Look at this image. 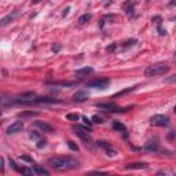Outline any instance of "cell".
<instances>
[{
	"mask_svg": "<svg viewBox=\"0 0 176 176\" xmlns=\"http://www.w3.org/2000/svg\"><path fill=\"white\" fill-rule=\"evenodd\" d=\"M48 165L55 171H67L80 166V162L70 157H52L48 160Z\"/></svg>",
	"mask_w": 176,
	"mask_h": 176,
	"instance_id": "obj_1",
	"label": "cell"
},
{
	"mask_svg": "<svg viewBox=\"0 0 176 176\" xmlns=\"http://www.w3.org/2000/svg\"><path fill=\"white\" fill-rule=\"evenodd\" d=\"M169 66L165 65V63H154V65L149 66L147 69L145 70L146 77H155V76H162L165 73H168Z\"/></svg>",
	"mask_w": 176,
	"mask_h": 176,
	"instance_id": "obj_2",
	"label": "cell"
},
{
	"mask_svg": "<svg viewBox=\"0 0 176 176\" xmlns=\"http://www.w3.org/2000/svg\"><path fill=\"white\" fill-rule=\"evenodd\" d=\"M73 131L80 139L86 142V145H90V127H83V125H73Z\"/></svg>",
	"mask_w": 176,
	"mask_h": 176,
	"instance_id": "obj_3",
	"label": "cell"
},
{
	"mask_svg": "<svg viewBox=\"0 0 176 176\" xmlns=\"http://www.w3.org/2000/svg\"><path fill=\"white\" fill-rule=\"evenodd\" d=\"M110 84V80L109 78H96V80H92L90 83H87V87L88 88H98V90H105L107 86Z\"/></svg>",
	"mask_w": 176,
	"mask_h": 176,
	"instance_id": "obj_4",
	"label": "cell"
},
{
	"mask_svg": "<svg viewBox=\"0 0 176 176\" xmlns=\"http://www.w3.org/2000/svg\"><path fill=\"white\" fill-rule=\"evenodd\" d=\"M150 122L155 127H166L169 124V118L164 114H155L150 118Z\"/></svg>",
	"mask_w": 176,
	"mask_h": 176,
	"instance_id": "obj_5",
	"label": "cell"
},
{
	"mask_svg": "<svg viewBox=\"0 0 176 176\" xmlns=\"http://www.w3.org/2000/svg\"><path fill=\"white\" fill-rule=\"evenodd\" d=\"M96 146H98V147H101V149H103V150L106 151V154L109 155V157H116L117 151L114 150L113 146H111L110 143L105 142V140H99V142H96Z\"/></svg>",
	"mask_w": 176,
	"mask_h": 176,
	"instance_id": "obj_6",
	"label": "cell"
},
{
	"mask_svg": "<svg viewBox=\"0 0 176 176\" xmlns=\"http://www.w3.org/2000/svg\"><path fill=\"white\" fill-rule=\"evenodd\" d=\"M87 99H88V92L87 91H84V90H78L77 92H74L73 94V96H72V101L77 102V103H81V102L87 101Z\"/></svg>",
	"mask_w": 176,
	"mask_h": 176,
	"instance_id": "obj_7",
	"label": "cell"
},
{
	"mask_svg": "<svg viewBox=\"0 0 176 176\" xmlns=\"http://www.w3.org/2000/svg\"><path fill=\"white\" fill-rule=\"evenodd\" d=\"M23 130V122L22 121H15L7 128V135H14V134H18Z\"/></svg>",
	"mask_w": 176,
	"mask_h": 176,
	"instance_id": "obj_8",
	"label": "cell"
},
{
	"mask_svg": "<svg viewBox=\"0 0 176 176\" xmlns=\"http://www.w3.org/2000/svg\"><path fill=\"white\" fill-rule=\"evenodd\" d=\"M96 107H98V109L107 110V111H125L124 109H120L118 106H116L114 103H98Z\"/></svg>",
	"mask_w": 176,
	"mask_h": 176,
	"instance_id": "obj_9",
	"label": "cell"
},
{
	"mask_svg": "<svg viewBox=\"0 0 176 176\" xmlns=\"http://www.w3.org/2000/svg\"><path fill=\"white\" fill-rule=\"evenodd\" d=\"M18 17V11H14V13H11V14H8V15H6V17H3L2 18V21H0V25L4 28L6 25H8L10 22H13L14 19Z\"/></svg>",
	"mask_w": 176,
	"mask_h": 176,
	"instance_id": "obj_10",
	"label": "cell"
},
{
	"mask_svg": "<svg viewBox=\"0 0 176 176\" xmlns=\"http://www.w3.org/2000/svg\"><path fill=\"white\" fill-rule=\"evenodd\" d=\"M36 127L40 128L43 132H47V134H51V132L54 131V128L46 121H36Z\"/></svg>",
	"mask_w": 176,
	"mask_h": 176,
	"instance_id": "obj_11",
	"label": "cell"
},
{
	"mask_svg": "<svg viewBox=\"0 0 176 176\" xmlns=\"http://www.w3.org/2000/svg\"><path fill=\"white\" fill-rule=\"evenodd\" d=\"M94 73V69L92 67H83V69H77L74 72L76 76H78V77H83V76H88V74H92Z\"/></svg>",
	"mask_w": 176,
	"mask_h": 176,
	"instance_id": "obj_12",
	"label": "cell"
},
{
	"mask_svg": "<svg viewBox=\"0 0 176 176\" xmlns=\"http://www.w3.org/2000/svg\"><path fill=\"white\" fill-rule=\"evenodd\" d=\"M146 168H147V164H143V162H134V164L125 165V169H146Z\"/></svg>",
	"mask_w": 176,
	"mask_h": 176,
	"instance_id": "obj_13",
	"label": "cell"
},
{
	"mask_svg": "<svg viewBox=\"0 0 176 176\" xmlns=\"http://www.w3.org/2000/svg\"><path fill=\"white\" fill-rule=\"evenodd\" d=\"M136 4V2H132V0H128L127 3H124V8L127 10V14L131 17V13L134 14V6Z\"/></svg>",
	"mask_w": 176,
	"mask_h": 176,
	"instance_id": "obj_14",
	"label": "cell"
},
{
	"mask_svg": "<svg viewBox=\"0 0 176 176\" xmlns=\"http://www.w3.org/2000/svg\"><path fill=\"white\" fill-rule=\"evenodd\" d=\"M113 128H114V130H116V131L124 132V134H125V132H127V127H125V125L122 124L121 121H117V120H116V121H113Z\"/></svg>",
	"mask_w": 176,
	"mask_h": 176,
	"instance_id": "obj_15",
	"label": "cell"
},
{
	"mask_svg": "<svg viewBox=\"0 0 176 176\" xmlns=\"http://www.w3.org/2000/svg\"><path fill=\"white\" fill-rule=\"evenodd\" d=\"M145 150L146 151H155L157 150V142H154V140H149V142L145 145Z\"/></svg>",
	"mask_w": 176,
	"mask_h": 176,
	"instance_id": "obj_16",
	"label": "cell"
},
{
	"mask_svg": "<svg viewBox=\"0 0 176 176\" xmlns=\"http://www.w3.org/2000/svg\"><path fill=\"white\" fill-rule=\"evenodd\" d=\"M36 116H39V111L30 110V111H22V113H19V117H21V118H26V117H36Z\"/></svg>",
	"mask_w": 176,
	"mask_h": 176,
	"instance_id": "obj_17",
	"label": "cell"
},
{
	"mask_svg": "<svg viewBox=\"0 0 176 176\" xmlns=\"http://www.w3.org/2000/svg\"><path fill=\"white\" fill-rule=\"evenodd\" d=\"M17 171H18L19 174H22V175H34V171H33V169H29V168H26V166L18 168Z\"/></svg>",
	"mask_w": 176,
	"mask_h": 176,
	"instance_id": "obj_18",
	"label": "cell"
},
{
	"mask_svg": "<svg viewBox=\"0 0 176 176\" xmlns=\"http://www.w3.org/2000/svg\"><path fill=\"white\" fill-rule=\"evenodd\" d=\"M33 171H34V175H48L50 174L46 168H42V166H36Z\"/></svg>",
	"mask_w": 176,
	"mask_h": 176,
	"instance_id": "obj_19",
	"label": "cell"
},
{
	"mask_svg": "<svg viewBox=\"0 0 176 176\" xmlns=\"http://www.w3.org/2000/svg\"><path fill=\"white\" fill-rule=\"evenodd\" d=\"M91 18H92V14H84V15H81L80 18H78V22H80V23H86L88 21H91Z\"/></svg>",
	"mask_w": 176,
	"mask_h": 176,
	"instance_id": "obj_20",
	"label": "cell"
},
{
	"mask_svg": "<svg viewBox=\"0 0 176 176\" xmlns=\"http://www.w3.org/2000/svg\"><path fill=\"white\" fill-rule=\"evenodd\" d=\"M29 138H30V139H34V140L42 139V138H40V134H39V132H36V131H30V132H29Z\"/></svg>",
	"mask_w": 176,
	"mask_h": 176,
	"instance_id": "obj_21",
	"label": "cell"
},
{
	"mask_svg": "<svg viewBox=\"0 0 176 176\" xmlns=\"http://www.w3.org/2000/svg\"><path fill=\"white\" fill-rule=\"evenodd\" d=\"M67 146H69V149H70L72 151H78V146L76 145L73 140H69V142H67Z\"/></svg>",
	"mask_w": 176,
	"mask_h": 176,
	"instance_id": "obj_22",
	"label": "cell"
},
{
	"mask_svg": "<svg viewBox=\"0 0 176 176\" xmlns=\"http://www.w3.org/2000/svg\"><path fill=\"white\" fill-rule=\"evenodd\" d=\"M36 146H37V149L46 147V146H47V140L46 139H39V140H37V143H36Z\"/></svg>",
	"mask_w": 176,
	"mask_h": 176,
	"instance_id": "obj_23",
	"label": "cell"
},
{
	"mask_svg": "<svg viewBox=\"0 0 176 176\" xmlns=\"http://www.w3.org/2000/svg\"><path fill=\"white\" fill-rule=\"evenodd\" d=\"M66 118L70 120V121H78L80 116H78V114H66Z\"/></svg>",
	"mask_w": 176,
	"mask_h": 176,
	"instance_id": "obj_24",
	"label": "cell"
},
{
	"mask_svg": "<svg viewBox=\"0 0 176 176\" xmlns=\"http://www.w3.org/2000/svg\"><path fill=\"white\" fill-rule=\"evenodd\" d=\"M164 81H165V83H176V74L169 76V77H165L164 78Z\"/></svg>",
	"mask_w": 176,
	"mask_h": 176,
	"instance_id": "obj_25",
	"label": "cell"
},
{
	"mask_svg": "<svg viewBox=\"0 0 176 176\" xmlns=\"http://www.w3.org/2000/svg\"><path fill=\"white\" fill-rule=\"evenodd\" d=\"M91 120H92V122H95V124H102V122H103V121H102V118H101L99 116H94Z\"/></svg>",
	"mask_w": 176,
	"mask_h": 176,
	"instance_id": "obj_26",
	"label": "cell"
},
{
	"mask_svg": "<svg viewBox=\"0 0 176 176\" xmlns=\"http://www.w3.org/2000/svg\"><path fill=\"white\" fill-rule=\"evenodd\" d=\"M132 90H135V87H131V88H128V90H124V91H121V92H117V94H116V96H120V95H124V94L130 92V91H132Z\"/></svg>",
	"mask_w": 176,
	"mask_h": 176,
	"instance_id": "obj_27",
	"label": "cell"
},
{
	"mask_svg": "<svg viewBox=\"0 0 176 176\" xmlns=\"http://www.w3.org/2000/svg\"><path fill=\"white\" fill-rule=\"evenodd\" d=\"M19 158H21V160H23V161H28V162H32V164H34V161L32 160L30 157H28V155H21V157H19Z\"/></svg>",
	"mask_w": 176,
	"mask_h": 176,
	"instance_id": "obj_28",
	"label": "cell"
},
{
	"mask_svg": "<svg viewBox=\"0 0 176 176\" xmlns=\"http://www.w3.org/2000/svg\"><path fill=\"white\" fill-rule=\"evenodd\" d=\"M114 50H116V44H111V46H109L106 48V51L107 52H114Z\"/></svg>",
	"mask_w": 176,
	"mask_h": 176,
	"instance_id": "obj_29",
	"label": "cell"
},
{
	"mask_svg": "<svg viewBox=\"0 0 176 176\" xmlns=\"http://www.w3.org/2000/svg\"><path fill=\"white\" fill-rule=\"evenodd\" d=\"M61 48H62V47H61L59 44H57V46H52V51H54V52H59Z\"/></svg>",
	"mask_w": 176,
	"mask_h": 176,
	"instance_id": "obj_30",
	"label": "cell"
},
{
	"mask_svg": "<svg viewBox=\"0 0 176 176\" xmlns=\"http://www.w3.org/2000/svg\"><path fill=\"white\" fill-rule=\"evenodd\" d=\"M83 121L86 122V125H88V127L91 128V125H92V121H90V120H88L87 117H83Z\"/></svg>",
	"mask_w": 176,
	"mask_h": 176,
	"instance_id": "obj_31",
	"label": "cell"
},
{
	"mask_svg": "<svg viewBox=\"0 0 176 176\" xmlns=\"http://www.w3.org/2000/svg\"><path fill=\"white\" fill-rule=\"evenodd\" d=\"M69 11H70V7H66L65 10H63V13H62V17H66L67 14H69Z\"/></svg>",
	"mask_w": 176,
	"mask_h": 176,
	"instance_id": "obj_32",
	"label": "cell"
},
{
	"mask_svg": "<svg viewBox=\"0 0 176 176\" xmlns=\"http://www.w3.org/2000/svg\"><path fill=\"white\" fill-rule=\"evenodd\" d=\"M10 166H11L13 169H18V168H17V165H15V162H14L13 160H10Z\"/></svg>",
	"mask_w": 176,
	"mask_h": 176,
	"instance_id": "obj_33",
	"label": "cell"
},
{
	"mask_svg": "<svg viewBox=\"0 0 176 176\" xmlns=\"http://www.w3.org/2000/svg\"><path fill=\"white\" fill-rule=\"evenodd\" d=\"M174 59L176 61V52H175V55H174Z\"/></svg>",
	"mask_w": 176,
	"mask_h": 176,
	"instance_id": "obj_34",
	"label": "cell"
},
{
	"mask_svg": "<svg viewBox=\"0 0 176 176\" xmlns=\"http://www.w3.org/2000/svg\"><path fill=\"white\" fill-rule=\"evenodd\" d=\"M174 111H175V113H176V105H175V107H174Z\"/></svg>",
	"mask_w": 176,
	"mask_h": 176,
	"instance_id": "obj_35",
	"label": "cell"
},
{
	"mask_svg": "<svg viewBox=\"0 0 176 176\" xmlns=\"http://www.w3.org/2000/svg\"><path fill=\"white\" fill-rule=\"evenodd\" d=\"M172 21H176V17H174V18H172Z\"/></svg>",
	"mask_w": 176,
	"mask_h": 176,
	"instance_id": "obj_36",
	"label": "cell"
}]
</instances>
